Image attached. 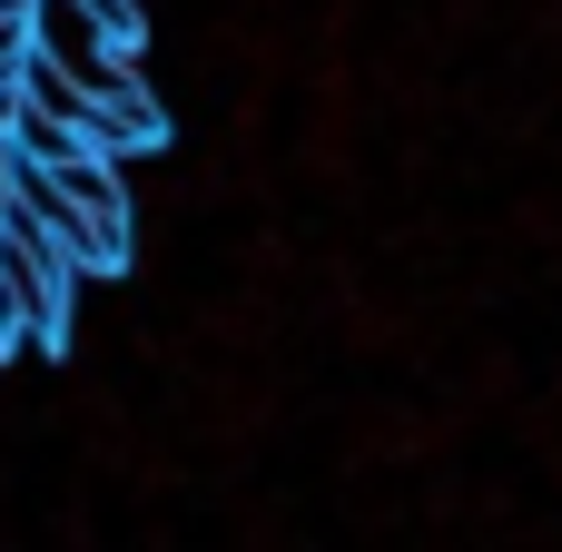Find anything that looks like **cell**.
I'll return each instance as SVG.
<instances>
[{
	"instance_id": "obj_1",
	"label": "cell",
	"mask_w": 562,
	"mask_h": 552,
	"mask_svg": "<svg viewBox=\"0 0 562 552\" xmlns=\"http://www.w3.org/2000/svg\"><path fill=\"white\" fill-rule=\"evenodd\" d=\"M79 10H89L109 40H138V10H128V0H79Z\"/></svg>"
}]
</instances>
